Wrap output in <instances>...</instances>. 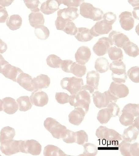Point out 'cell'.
Listing matches in <instances>:
<instances>
[{"instance_id": "cell-1", "label": "cell", "mask_w": 139, "mask_h": 156, "mask_svg": "<svg viewBox=\"0 0 139 156\" xmlns=\"http://www.w3.org/2000/svg\"><path fill=\"white\" fill-rule=\"evenodd\" d=\"M90 102V93L86 90L82 89L76 94L69 96V103L71 105L75 108H82L86 114L89 110Z\"/></svg>"}, {"instance_id": "cell-2", "label": "cell", "mask_w": 139, "mask_h": 156, "mask_svg": "<svg viewBox=\"0 0 139 156\" xmlns=\"http://www.w3.org/2000/svg\"><path fill=\"white\" fill-rule=\"evenodd\" d=\"M96 136L98 139L105 141L112 144H119L123 140L122 135L113 129L101 126L97 129Z\"/></svg>"}, {"instance_id": "cell-3", "label": "cell", "mask_w": 139, "mask_h": 156, "mask_svg": "<svg viewBox=\"0 0 139 156\" xmlns=\"http://www.w3.org/2000/svg\"><path fill=\"white\" fill-rule=\"evenodd\" d=\"M119 117V121L125 126L132 125L135 117L139 116V104H128L125 106Z\"/></svg>"}, {"instance_id": "cell-4", "label": "cell", "mask_w": 139, "mask_h": 156, "mask_svg": "<svg viewBox=\"0 0 139 156\" xmlns=\"http://www.w3.org/2000/svg\"><path fill=\"white\" fill-rule=\"evenodd\" d=\"M112 79L117 83H123L127 80L126 65L123 62H113L109 66Z\"/></svg>"}, {"instance_id": "cell-5", "label": "cell", "mask_w": 139, "mask_h": 156, "mask_svg": "<svg viewBox=\"0 0 139 156\" xmlns=\"http://www.w3.org/2000/svg\"><path fill=\"white\" fill-rule=\"evenodd\" d=\"M60 85L63 89L67 90L71 94L74 95L81 90L84 86V83L81 78L66 77L61 80Z\"/></svg>"}, {"instance_id": "cell-6", "label": "cell", "mask_w": 139, "mask_h": 156, "mask_svg": "<svg viewBox=\"0 0 139 156\" xmlns=\"http://www.w3.org/2000/svg\"><path fill=\"white\" fill-rule=\"evenodd\" d=\"M44 126L53 137L58 139H62L67 129L65 126L61 125L56 119L51 117L47 118L45 120Z\"/></svg>"}, {"instance_id": "cell-7", "label": "cell", "mask_w": 139, "mask_h": 156, "mask_svg": "<svg viewBox=\"0 0 139 156\" xmlns=\"http://www.w3.org/2000/svg\"><path fill=\"white\" fill-rule=\"evenodd\" d=\"M93 102L98 108H105L111 103L117 102L119 99L112 95L109 91L103 93L96 91L93 95Z\"/></svg>"}, {"instance_id": "cell-8", "label": "cell", "mask_w": 139, "mask_h": 156, "mask_svg": "<svg viewBox=\"0 0 139 156\" xmlns=\"http://www.w3.org/2000/svg\"><path fill=\"white\" fill-rule=\"evenodd\" d=\"M23 72L20 69L11 65L5 59L0 62V73L14 82H17L18 77Z\"/></svg>"}, {"instance_id": "cell-9", "label": "cell", "mask_w": 139, "mask_h": 156, "mask_svg": "<svg viewBox=\"0 0 139 156\" xmlns=\"http://www.w3.org/2000/svg\"><path fill=\"white\" fill-rule=\"evenodd\" d=\"M42 146L38 141L35 140H21L20 152L30 154L33 155H38L41 153Z\"/></svg>"}, {"instance_id": "cell-10", "label": "cell", "mask_w": 139, "mask_h": 156, "mask_svg": "<svg viewBox=\"0 0 139 156\" xmlns=\"http://www.w3.org/2000/svg\"><path fill=\"white\" fill-rule=\"evenodd\" d=\"M21 140H11L1 143L0 150L3 154L9 156L20 152Z\"/></svg>"}, {"instance_id": "cell-11", "label": "cell", "mask_w": 139, "mask_h": 156, "mask_svg": "<svg viewBox=\"0 0 139 156\" xmlns=\"http://www.w3.org/2000/svg\"><path fill=\"white\" fill-rule=\"evenodd\" d=\"M100 74L94 70L88 72L86 76V85L82 89L86 90L90 94L93 93L95 90H97L100 81Z\"/></svg>"}, {"instance_id": "cell-12", "label": "cell", "mask_w": 139, "mask_h": 156, "mask_svg": "<svg viewBox=\"0 0 139 156\" xmlns=\"http://www.w3.org/2000/svg\"><path fill=\"white\" fill-rule=\"evenodd\" d=\"M121 154L124 156H138L139 155L138 143L131 144L124 140L119 145Z\"/></svg>"}, {"instance_id": "cell-13", "label": "cell", "mask_w": 139, "mask_h": 156, "mask_svg": "<svg viewBox=\"0 0 139 156\" xmlns=\"http://www.w3.org/2000/svg\"><path fill=\"white\" fill-rule=\"evenodd\" d=\"M112 30V25L103 20L97 22L90 30V32L92 36L97 37L102 35L107 34Z\"/></svg>"}, {"instance_id": "cell-14", "label": "cell", "mask_w": 139, "mask_h": 156, "mask_svg": "<svg viewBox=\"0 0 139 156\" xmlns=\"http://www.w3.org/2000/svg\"><path fill=\"white\" fill-rule=\"evenodd\" d=\"M30 99L33 105L43 107L48 104L49 98L46 93L39 89L34 91L30 96Z\"/></svg>"}, {"instance_id": "cell-15", "label": "cell", "mask_w": 139, "mask_h": 156, "mask_svg": "<svg viewBox=\"0 0 139 156\" xmlns=\"http://www.w3.org/2000/svg\"><path fill=\"white\" fill-rule=\"evenodd\" d=\"M112 45L109 38L103 37L93 46V51L97 55L102 56L108 53V50Z\"/></svg>"}, {"instance_id": "cell-16", "label": "cell", "mask_w": 139, "mask_h": 156, "mask_svg": "<svg viewBox=\"0 0 139 156\" xmlns=\"http://www.w3.org/2000/svg\"><path fill=\"white\" fill-rule=\"evenodd\" d=\"M108 91L112 95L118 99L126 97L129 94V89L123 83H119L112 82Z\"/></svg>"}, {"instance_id": "cell-17", "label": "cell", "mask_w": 139, "mask_h": 156, "mask_svg": "<svg viewBox=\"0 0 139 156\" xmlns=\"http://www.w3.org/2000/svg\"><path fill=\"white\" fill-rule=\"evenodd\" d=\"M57 15L62 17L67 22H72L79 17V11L77 8H64L58 11Z\"/></svg>"}, {"instance_id": "cell-18", "label": "cell", "mask_w": 139, "mask_h": 156, "mask_svg": "<svg viewBox=\"0 0 139 156\" xmlns=\"http://www.w3.org/2000/svg\"><path fill=\"white\" fill-rule=\"evenodd\" d=\"M112 44L122 48L126 43L130 41L128 37L120 32L112 31L109 35V38Z\"/></svg>"}, {"instance_id": "cell-19", "label": "cell", "mask_w": 139, "mask_h": 156, "mask_svg": "<svg viewBox=\"0 0 139 156\" xmlns=\"http://www.w3.org/2000/svg\"><path fill=\"white\" fill-rule=\"evenodd\" d=\"M91 55V52L87 46H82L79 48L75 54L76 62L82 65H85L89 61Z\"/></svg>"}, {"instance_id": "cell-20", "label": "cell", "mask_w": 139, "mask_h": 156, "mask_svg": "<svg viewBox=\"0 0 139 156\" xmlns=\"http://www.w3.org/2000/svg\"><path fill=\"white\" fill-rule=\"evenodd\" d=\"M119 23L124 30L129 31L134 28V20L131 12H123L119 16Z\"/></svg>"}, {"instance_id": "cell-21", "label": "cell", "mask_w": 139, "mask_h": 156, "mask_svg": "<svg viewBox=\"0 0 139 156\" xmlns=\"http://www.w3.org/2000/svg\"><path fill=\"white\" fill-rule=\"evenodd\" d=\"M86 114L82 108L76 107L69 114V122L72 125L78 126L82 123Z\"/></svg>"}, {"instance_id": "cell-22", "label": "cell", "mask_w": 139, "mask_h": 156, "mask_svg": "<svg viewBox=\"0 0 139 156\" xmlns=\"http://www.w3.org/2000/svg\"><path fill=\"white\" fill-rule=\"evenodd\" d=\"M51 80L47 75L40 74L36 78H34L32 80V86L34 91L36 90L46 88L49 87Z\"/></svg>"}, {"instance_id": "cell-23", "label": "cell", "mask_w": 139, "mask_h": 156, "mask_svg": "<svg viewBox=\"0 0 139 156\" xmlns=\"http://www.w3.org/2000/svg\"><path fill=\"white\" fill-rule=\"evenodd\" d=\"M3 110L8 115H13L17 112L18 106L15 100L10 97H6L2 99Z\"/></svg>"}, {"instance_id": "cell-24", "label": "cell", "mask_w": 139, "mask_h": 156, "mask_svg": "<svg viewBox=\"0 0 139 156\" xmlns=\"http://www.w3.org/2000/svg\"><path fill=\"white\" fill-rule=\"evenodd\" d=\"M60 5L58 1L48 0L42 4L40 10L43 14L49 15L59 10Z\"/></svg>"}, {"instance_id": "cell-25", "label": "cell", "mask_w": 139, "mask_h": 156, "mask_svg": "<svg viewBox=\"0 0 139 156\" xmlns=\"http://www.w3.org/2000/svg\"><path fill=\"white\" fill-rule=\"evenodd\" d=\"M32 80L33 79L30 75L23 72L18 77L17 83L27 91H33L34 90L32 86Z\"/></svg>"}, {"instance_id": "cell-26", "label": "cell", "mask_w": 139, "mask_h": 156, "mask_svg": "<svg viewBox=\"0 0 139 156\" xmlns=\"http://www.w3.org/2000/svg\"><path fill=\"white\" fill-rule=\"evenodd\" d=\"M139 134V129L135 127L130 125L124 129L122 135L123 140L131 143L136 140Z\"/></svg>"}, {"instance_id": "cell-27", "label": "cell", "mask_w": 139, "mask_h": 156, "mask_svg": "<svg viewBox=\"0 0 139 156\" xmlns=\"http://www.w3.org/2000/svg\"><path fill=\"white\" fill-rule=\"evenodd\" d=\"M28 17L30 25L34 28L43 25L45 23L44 16L41 12H32Z\"/></svg>"}, {"instance_id": "cell-28", "label": "cell", "mask_w": 139, "mask_h": 156, "mask_svg": "<svg viewBox=\"0 0 139 156\" xmlns=\"http://www.w3.org/2000/svg\"><path fill=\"white\" fill-rule=\"evenodd\" d=\"M22 20L21 17L18 14H14L8 18L6 21V25L12 30H15L21 27Z\"/></svg>"}, {"instance_id": "cell-29", "label": "cell", "mask_w": 139, "mask_h": 156, "mask_svg": "<svg viewBox=\"0 0 139 156\" xmlns=\"http://www.w3.org/2000/svg\"><path fill=\"white\" fill-rule=\"evenodd\" d=\"M75 37L77 41L82 42L90 41L93 38L90 33V29L83 27L77 29Z\"/></svg>"}, {"instance_id": "cell-30", "label": "cell", "mask_w": 139, "mask_h": 156, "mask_svg": "<svg viewBox=\"0 0 139 156\" xmlns=\"http://www.w3.org/2000/svg\"><path fill=\"white\" fill-rule=\"evenodd\" d=\"M113 117L112 111L108 108L101 109L98 112L97 119L101 124L108 123L112 117Z\"/></svg>"}, {"instance_id": "cell-31", "label": "cell", "mask_w": 139, "mask_h": 156, "mask_svg": "<svg viewBox=\"0 0 139 156\" xmlns=\"http://www.w3.org/2000/svg\"><path fill=\"white\" fill-rule=\"evenodd\" d=\"M16 135L14 129L7 126L1 129L0 132V143L13 139Z\"/></svg>"}, {"instance_id": "cell-32", "label": "cell", "mask_w": 139, "mask_h": 156, "mask_svg": "<svg viewBox=\"0 0 139 156\" xmlns=\"http://www.w3.org/2000/svg\"><path fill=\"white\" fill-rule=\"evenodd\" d=\"M43 155L45 156H68L59 147L53 145H48L45 147Z\"/></svg>"}, {"instance_id": "cell-33", "label": "cell", "mask_w": 139, "mask_h": 156, "mask_svg": "<svg viewBox=\"0 0 139 156\" xmlns=\"http://www.w3.org/2000/svg\"><path fill=\"white\" fill-rule=\"evenodd\" d=\"M110 58L114 62H122L123 59V54L121 48L117 47H112L108 51Z\"/></svg>"}, {"instance_id": "cell-34", "label": "cell", "mask_w": 139, "mask_h": 156, "mask_svg": "<svg viewBox=\"0 0 139 156\" xmlns=\"http://www.w3.org/2000/svg\"><path fill=\"white\" fill-rule=\"evenodd\" d=\"M109 64L107 59L104 57H100L95 62V68L97 72L104 73L109 69Z\"/></svg>"}, {"instance_id": "cell-35", "label": "cell", "mask_w": 139, "mask_h": 156, "mask_svg": "<svg viewBox=\"0 0 139 156\" xmlns=\"http://www.w3.org/2000/svg\"><path fill=\"white\" fill-rule=\"evenodd\" d=\"M18 109L21 112H25L30 110L32 107L30 98L28 96H22L17 99Z\"/></svg>"}, {"instance_id": "cell-36", "label": "cell", "mask_w": 139, "mask_h": 156, "mask_svg": "<svg viewBox=\"0 0 139 156\" xmlns=\"http://www.w3.org/2000/svg\"><path fill=\"white\" fill-rule=\"evenodd\" d=\"M122 48L126 54L130 57L135 58L139 55L138 46L131 41H129L126 43Z\"/></svg>"}, {"instance_id": "cell-37", "label": "cell", "mask_w": 139, "mask_h": 156, "mask_svg": "<svg viewBox=\"0 0 139 156\" xmlns=\"http://www.w3.org/2000/svg\"><path fill=\"white\" fill-rule=\"evenodd\" d=\"M86 72V67L85 65H82L77 62H73L70 69V73L78 78H81Z\"/></svg>"}, {"instance_id": "cell-38", "label": "cell", "mask_w": 139, "mask_h": 156, "mask_svg": "<svg viewBox=\"0 0 139 156\" xmlns=\"http://www.w3.org/2000/svg\"><path fill=\"white\" fill-rule=\"evenodd\" d=\"M94 7L90 3L84 2L80 5V14L84 17L91 19Z\"/></svg>"}, {"instance_id": "cell-39", "label": "cell", "mask_w": 139, "mask_h": 156, "mask_svg": "<svg viewBox=\"0 0 139 156\" xmlns=\"http://www.w3.org/2000/svg\"><path fill=\"white\" fill-rule=\"evenodd\" d=\"M35 33L37 37L42 41H45L47 39L50 35L49 29L43 25L40 26L35 28Z\"/></svg>"}, {"instance_id": "cell-40", "label": "cell", "mask_w": 139, "mask_h": 156, "mask_svg": "<svg viewBox=\"0 0 139 156\" xmlns=\"http://www.w3.org/2000/svg\"><path fill=\"white\" fill-rule=\"evenodd\" d=\"M83 146L84 147L83 154L80 155L94 156L97 154V147L95 144L92 143H85Z\"/></svg>"}, {"instance_id": "cell-41", "label": "cell", "mask_w": 139, "mask_h": 156, "mask_svg": "<svg viewBox=\"0 0 139 156\" xmlns=\"http://www.w3.org/2000/svg\"><path fill=\"white\" fill-rule=\"evenodd\" d=\"M62 61L60 58L54 54L50 55L46 59L47 65L53 68H60Z\"/></svg>"}, {"instance_id": "cell-42", "label": "cell", "mask_w": 139, "mask_h": 156, "mask_svg": "<svg viewBox=\"0 0 139 156\" xmlns=\"http://www.w3.org/2000/svg\"><path fill=\"white\" fill-rule=\"evenodd\" d=\"M75 133V142L79 145L83 146L88 141V134L84 130H80Z\"/></svg>"}, {"instance_id": "cell-43", "label": "cell", "mask_w": 139, "mask_h": 156, "mask_svg": "<svg viewBox=\"0 0 139 156\" xmlns=\"http://www.w3.org/2000/svg\"><path fill=\"white\" fill-rule=\"evenodd\" d=\"M139 68L138 66L131 67L127 71V76L134 83H138L139 80Z\"/></svg>"}, {"instance_id": "cell-44", "label": "cell", "mask_w": 139, "mask_h": 156, "mask_svg": "<svg viewBox=\"0 0 139 156\" xmlns=\"http://www.w3.org/2000/svg\"><path fill=\"white\" fill-rule=\"evenodd\" d=\"M25 5L28 9H30L32 12H40L39 5L40 4V2L38 0H29L24 1Z\"/></svg>"}, {"instance_id": "cell-45", "label": "cell", "mask_w": 139, "mask_h": 156, "mask_svg": "<svg viewBox=\"0 0 139 156\" xmlns=\"http://www.w3.org/2000/svg\"><path fill=\"white\" fill-rule=\"evenodd\" d=\"M62 139L64 142L67 144H72V143H75V133L67 129Z\"/></svg>"}, {"instance_id": "cell-46", "label": "cell", "mask_w": 139, "mask_h": 156, "mask_svg": "<svg viewBox=\"0 0 139 156\" xmlns=\"http://www.w3.org/2000/svg\"><path fill=\"white\" fill-rule=\"evenodd\" d=\"M60 4H64L68 7L77 8L80 6L82 3L85 2L84 1L81 0H62L58 1Z\"/></svg>"}, {"instance_id": "cell-47", "label": "cell", "mask_w": 139, "mask_h": 156, "mask_svg": "<svg viewBox=\"0 0 139 156\" xmlns=\"http://www.w3.org/2000/svg\"><path fill=\"white\" fill-rule=\"evenodd\" d=\"M77 29L78 28L76 27L75 23L73 22H67L63 31L65 32L68 34L75 35L77 33Z\"/></svg>"}, {"instance_id": "cell-48", "label": "cell", "mask_w": 139, "mask_h": 156, "mask_svg": "<svg viewBox=\"0 0 139 156\" xmlns=\"http://www.w3.org/2000/svg\"><path fill=\"white\" fill-rule=\"evenodd\" d=\"M69 96L64 92H57L56 94V99L58 103L64 104L69 102Z\"/></svg>"}, {"instance_id": "cell-49", "label": "cell", "mask_w": 139, "mask_h": 156, "mask_svg": "<svg viewBox=\"0 0 139 156\" xmlns=\"http://www.w3.org/2000/svg\"><path fill=\"white\" fill-rule=\"evenodd\" d=\"M103 18L107 23L112 25L117 20V16L114 13L108 12L104 14Z\"/></svg>"}, {"instance_id": "cell-50", "label": "cell", "mask_w": 139, "mask_h": 156, "mask_svg": "<svg viewBox=\"0 0 139 156\" xmlns=\"http://www.w3.org/2000/svg\"><path fill=\"white\" fill-rule=\"evenodd\" d=\"M104 14V12L101 9H99V8L94 7L90 19L94 21H100L103 19Z\"/></svg>"}, {"instance_id": "cell-51", "label": "cell", "mask_w": 139, "mask_h": 156, "mask_svg": "<svg viewBox=\"0 0 139 156\" xmlns=\"http://www.w3.org/2000/svg\"><path fill=\"white\" fill-rule=\"evenodd\" d=\"M73 62L70 59L62 60L60 65L61 69L66 73H70L71 67Z\"/></svg>"}, {"instance_id": "cell-52", "label": "cell", "mask_w": 139, "mask_h": 156, "mask_svg": "<svg viewBox=\"0 0 139 156\" xmlns=\"http://www.w3.org/2000/svg\"><path fill=\"white\" fill-rule=\"evenodd\" d=\"M67 22L62 17L58 16L55 21V25L57 30H63Z\"/></svg>"}, {"instance_id": "cell-53", "label": "cell", "mask_w": 139, "mask_h": 156, "mask_svg": "<svg viewBox=\"0 0 139 156\" xmlns=\"http://www.w3.org/2000/svg\"><path fill=\"white\" fill-rule=\"evenodd\" d=\"M9 18V14L5 7L0 6V23H4Z\"/></svg>"}, {"instance_id": "cell-54", "label": "cell", "mask_w": 139, "mask_h": 156, "mask_svg": "<svg viewBox=\"0 0 139 156\" xmlns=\"http://www.w3.org/2000/svg\"><path fill=\"white\" fill-rule=\"evenodd\" d=\"M107 107L110 108L112 111L113 117H115L119 115L120 108L115 103H111Z\"/></svg>"}, {"instance_id": "cell-55", "label": "cell", "mask_w": 139, "mask_h": 156, "mask_svg": "<svg viewBox=\"0 0 139 156\" xmlns=\"http://www.w3.org/2000/svg\"><path fill=\"white\" fill-rule=\"evenodd\" d=\"M7 44L0 38V54H3L7 50Z\"/></svg>"}, {"instance_id": "cell-56", "label": "cell", "mask_w": 139, "mask_h": 156, "mask_svg": "<svg viewBox=\"0 0 139 156\" xmlns=\"http://www.w3.org/2000/svg\"><path fill=\"white\" fill-rule=\"evenodd\" d=\"M13 1H0V5L4 7L8 6L10 5Z\"/></svg>"}, {"instance_id": "cell-57", "label": "cell", "mask_w": 139, "mask_h": 156, "mask_svg": "<svg viewBox=\"0 0 139 156\" xmlns=\"http://www.w3.org/2000/svg\"><path fill=\"white\" fill-rule=\"evenodd\" d=\"M139 7L134 8L133 12V16L135 19L139 20Z\"/></svg>"}, {"instance_id": "cell-58", "label": "cell", "mask_w": 139, "mask_h": 156, "mask_svg": "<svg viewBox=\"0 0 139 156\" xmlns=\"http://www.w3.org/2000/svg\"><path fill=\"white\" fill-rule=\"evenodd\" d=\"M132 125L139 129V116L136 117Z\"/></svg>"}, {"instance_id": "cell-59", "label": "cell", "mask_w": 139, "mask_h": 156, "mask_svg": "<svg viewBox=\"0 0 139 156\" xmlns=\"http://www.w3.org/2000/svg\"><path fill=\"white\" fill-rule=\"evenodd\" d=\"M128 2L129 4L132 5L133 7L135 6H139V1H129Z\"/></svg>"}, {"instance_id": "cell-60", "label": "cell", "mask_w": 139, "mask_h": 156, "mask_svg": "<svg viewBox=\"0 0 139 156\" xmlns=\"http://www.w3.org/2000/svg\"><path fill=\"white\" fill-rule=\"evenodd\" d=\"M3 111V101L0 99V112Z\"/></svg>"}, {"instance_id": "cell-61", "label": "cell", "mask_w": 139, "mask_h": 156, "mask_svg": "<svg viewBox=\"0 0 139 156\" xmlns=\"http://www.w3.org/2000/svg\"><path fill=\"white\" fill-rule=\"evenodd\" d=\"M4 59H5L3 57V56L2 55L0 54V62L2 60H4Z\"/></svg>"}]
</instances>
